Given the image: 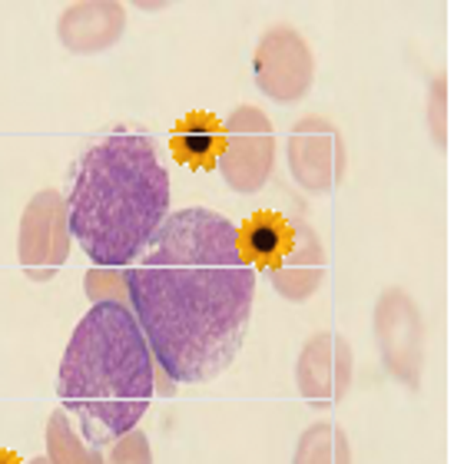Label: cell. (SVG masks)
<instances>
[{
  "mask_svg": "<svg viewBox=\"0 0 464 464\" xmlns=\"http://www.w3.org/2000/svg\"><path fill=\"white\" fill-rule=\"evenodd\" d=\"M70 232L100 269H130L169 216V173L156 143L116 126L83 150L67 186Z\"/></svg>",
  "mask_w": 464,
  "mask_h": 464,
  "instance_id": "7a4b0ae2",
  "label": "cell"
},
{
  "mask_svg": "<svg viewBox=\"0 0 464 464\" xmlns=\"http://www.w3.org/2000/svg\"><path fill=\"white\" fill-rule=\"evenodd\" d=\"M30 464H50V461H47V455H44V458H34Z\"/></svg>",
  "mask_w": 464,
  "mask_h": 464,
  "instance_id": "ffe728a7",
  "label": "cell"
},
{
  "mask_svg": "<svg viewBox=\"0 0 464 464\" xmlns=\"http://www.w3.org/2000/svg\"><path fill=\"white\" fill-rule=\"evenodd\" d=\"M372 332H375V345L385 372L415 392L425 378L428 329L411 292L401 285H388L372 312Z\"/></svg>",
  "mask_w": 464,
  "mask_h": 464,
  "instance_id": "277c9868",
  "label": "cell"
},
{
  "mask_svg": "<svg viewBox=\"0 0 464 464\" xmlns=\"http://www.w3.org/2000/svg\"><path fill=\"white\" fill-rule=\"evenodd\" d=\"M266 276H269L272 289L292 305L319 295V289L325 285V276H329V256H325V242H322L319 232L312 229L305 219H292L289 249Z\"/></svg>",
  "mask_w": 464,
  "mask_h": 464,
  "instance_id": "30bf717a",
  "label": "cell"
},
{
  "mask_svg": "<svg viewBox=\"0 0 464 464\" xmlns=\"http://www.w3.org/2000/svg\"><path fill=\"white\" fill-rule=\"evenodd\" d=\"M0 464H27V461L20 455H14V451H4V448H0Z\"/></svg>",
  "mask_w": 464,
  "mask_h": 464,
  "instance_id": "d6986e66",
  "label": "cell"
},
{
  "mask_svg": "<svg viewBox=\"0 0 464 464\" xmlns=\"http://www.w3.org/2000/svg\"><path fill=\"white\" fill-rule=\"evenodd\" d=\"M126 272L130 269H93L87 272V282H83V289H87V299L93 305L100 302H116V305H130V282H126Z\"/></svg>",
  "mask_w": 464,
  "mask_h": 464,
  "instance_id": "2e32d148",
  "label": "cell"
},
{
  "mask_svg": "<svg viewBox=\"0 0 464 464\" xmlns=\"http://www.w3.org/2000/svg\"><path fill=\"white\" fill-rule=\"evenodd\" d=\"M256 279L223 213L189 206L166 216L126 282L130 312L176 385L213 382L239 358Z\"/></svg>",
  "mask_w": 464,
  "mask_h": 464,
  "instance_id": "6da1fadb",
  "label": "cell"
},
{
  "mask_svg": "<svg viewBox=\"0 0 464 464\" xmlns=\"http://www.w3.org/2000/svg\"><path fill=\"white\" fill-rule=\"evenodd\" d=\"M107 464H153V448H150V438L133 428V431H126L120 435L110 445V455Z\"/></svg>",
  "mask_w": 464,
  "mask_h": 464,
  "instance_id": "ac0fdd59",
  "label": "cell"
},
{
  "mask_svg": "<svg viewBox=\"0 0 464 464\" xmlns=\"http://www.w3.org/2000/svg\"><path fill=\"white\" fill-rule=\"evenodd\" d=\"M126 7L116 0H80L70 4L57 20V37L70 53L93 57L113 50L123 40Z\"/></svg>",
  "mask_w": 464,
  "mask_h": 464,
  "instance_id": "8fae6325",
  "label": "cell"
},
{
  "mask_svg": "<svg viewBox=\"0 0 464 464\" xmlns=\"http://www.w3.org/2000/svg\"><path fill=\"white\" fill-rule=\"evenodd\" d=\"M156 358L130 305L100 302L77 322L57 372L60 405L90 445L133 431L153 401Z\"/></svg>",
  "mask_w": 464,
  "mask_h": 464,
  "instance_id": "3957f363",
  "label": "cell"
},
{
  "mask_svg": "<svg viewBox=\"0 0 464 464\" xmlns=\"http://www.w3.org/2000/svg\"><path fill=\"white\" fill-rule=\"evenodd\" d=\"M252 77L259 93L276 103H299L315 83V57L309 40L292 24H276L259 37L252 53Z\"/></svg>",
  "mask_w": 464,
  "mask_h": 464,
  "instance_id": "52a82bcc",
  "label": "cell"
},
{
  "mask_svg": "<svg viewBox=\"0 0 464 464\" xmlns=\"http://www.w3.org/2000/svg\"><path fill=\"white\" fill-rule=\"evenodd\" d=\"M352 375L355 355L339 332H315L295 358V388L319 411H329L348 395Z\"/></svg>",
  "mask_w": 464,
  "mask_h": 464,
  "instance_id": "9c48e42d",
  "label": "cell"
},
{
  "mask_svg": "<svg viewBox=\"0 0 464 464\" xmlns=\"http://www.w3.org/2000/svg\"><path fill=\"white\" fill-rule=\"evenodd\" d=\"M425 126L428 133H431V143L438 150H445L448 146V77L445 73H438L431 80V93H428V103H425Z\"/></svg>",
  "mask_w": 464,
  "mask_h": 464,
  "instance_id": "e0dca14e",
  "label": "cell"
},
{
  "mask_svg": "<svg viewBox=\"0 0 464 464\" xmlns=\"http://www.w3.org/2000/svg\"><path fill=\"white\" fill-rule=\"evenodd\" d=\"M216 169L232 193L252 196L266 189L276 173V130L272 120L252 103H242L223 120V146Z\"/></svg>",
  "mask_w": 464,
  "mask_h": 464,
  "instance_id": "5b68a950",
  "label": "cell"
},
{
  "mask_svg": "<svg viewBox=\"0 0 464 464\" xmlns=\"http://www.w3.org/2000/svg\"><path fill=\"white\" fill-rule=\"evenodd\" d=\"M236 242H239L242 259L249 262L256 272H269L276 262L285 256L292 242V219L282 213H262L249 216L242 226H236Z\"/></svg>",
  "mask_w": 464,
  "mask_h": 464,
  "instance_id": "7c38bea8",
  "label": "cell"
},
{
  "mask_svg": "<svg viewBox=\"0 0 464 464\" xmlns=\"http://www.w3.org/2000/svg\"><path fill=\"white\" fill-rule=\"evenodd\" d=\"M47 461L50 464H107L103 448L90 445L87 438L80 435V428L73 425V418L60 408L50 411L47 418Z\"/></svg>",
  "mask_w": 464,
  "mask_h": 464,
  "instance_id": "5bb4252c",
  "label": "cell"
},
{
  "mask_svg": "<svg viewBox=\"0 0 464 464\" xmlns=\"http://www.w3.org/2000/svg\"><path fill=\"white\" fill-rule=\"evenodd\" d=\"M292 464H352V441L335 421H315L299 435Z\"/></svg>",
  "mask_w": 464,
  "mask_h": 464,
  "instance_id": "9a60e30c",
  "label": "cell"
},
{
  "mask_svg": "<svg viewBox=\"0 0 464 464\" xmlns=\"http://www.w3.org/2000/svg\"><path fill=\"white\" fill-rule=\"evenodd\" d=\"M285 163H289L292 179L305 193H335L348 169L345 136L325 116H302L299 123L289 130Z\"/></svg>",
  "mask_w": 464,
  "mask_h": 464,
  "instance_id": "ba28073f",
  "label": "cell"
},
{
  "mask_svg": "<svg viewBox=\"0 0 464 464\" xmlns=\"http://www.w3.org/2000/svg\"><path fill=\"white\" fill-rule=\"evenodd\" d=\"M73 232H70L67 196L40 189L27 199L17 229V259L30 282H50L67 266Z\"/></svg>",
  "mask_w": 464,
  "mask_h": 464,
  "instance_id": "8992f818",
  "label": "cell"
},
{
  "mask_svg": "<svg viewBox=\"0 0 464 464\" xmlns=\"http://www.w3.org/2000/svg\"><path fill=\"white\" fill-rule=\"evenodd\" d=\"M173 156L196 169H213L219 146H223V123L209 113H189L169 136Z\"/></svg>",
  "mask_w": 464,
  "mask_h": 464,
  "instance_id": "4fadbf2b",
  "label": "cell"
}]
</instances>
